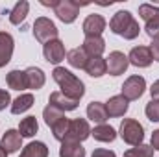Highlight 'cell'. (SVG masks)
Wrapping results in <instances>:
<instances>
[{"label": "cell", "mask_w": 159, "mask_h": 157, "mask_svg": "<svg viewBox=\"0 0 159 157\" xmlns=\"http://www.w3.org/2000/svg\"><path fill=\"white\" fill-rule=\"evenodd\" d=\"M43 56L48 63L52 65H59L63 59H65V44L59 39L48 41L44 46H43Z\"/></svg>", "instance_id": "cell-9"}, {"label": "cell", "mask_w": 159, "mask_h": 157, "mask_svg": "<svg viewBox=\"0 0 159 157\" xmlns=\"http://www.w3.org/2000/svg\"><path fill=\"white\" fill-rule=\"evenodd\" d=\"M78 104L80 102H74V100L67 98L61 91H59V92H52V94H50V100H48V105H52V107H56V109H59V111H63V113L74 111V109L78 107Z\"/></svg>", "instance_id": "cell-15"}, {"label": "cell", "mask_w": 159, "mask_h": 157, "mask_svg": "<svg viewBox=\"0 0 159 157\" xmlns=\"http://www.w3.org/2000/svg\"><path fill=\"white\" fill-rule=\"evenodd\" d=\"M109 28H111V32L113 34H117L120 37H124V39L131 41L135 39L137 35H139V22L133 19V15L129 13V11H117L115 15H113V19L109 20Z\"/></svg>", "instance_id": "cell-2"}, {"label": "cell", "mask_w": 159, "mask_h": 157, "mask_svg": "<svg viewBox=\"0 0 159 157\" xmlns=\"http://www.w3.org/2000/svg\"><path fill=\"white\" fill-rule=\"evenodd\" d=\"M6 81H7L9 89H13V91H24V89H28V81H26V72L24 70H11L6 76Z\"/></svg>", "instance_id": "cell-21"}, {"label": "cell", "mask_w": 159, "mask_h": 157, "mask_svg": "<svg viewBox=\"0 0 159 157\" xmlns=\"http://www.w3.org/2000/svg\"><path fill=\"white\" fill-rule=\"evenodd\" d=\"M41 4H43V6H46V7H52V9H54V7H56V4H57V0H41Z\"/></svg>", "instance_id": "cell-38"}, {"label": "cell", "mask_w": 159, "mask_h": 157, "mask_svg": "<svg viewBox=\"0 0 159 157\" xmlns=\"http://www.w3.org/2000/svg\"><path fill=\"white\" fill-rule=\"evenodd\" d=\"M63 117H65V113L59 111V109H56V107H52V105H46L44 111H43V118H44L46 126H50V128H52L56 122H59Z\"/></svg>", "instance_id": "cell-29"}, {"label": "cell", "mask_w": 159, "mask_h": 157, "mask_svg": "<svg viewBox=\"0 0 159 157\" xmlns=\"http://www.w3.org/2000/svg\"><path fill=\"white\" fill-rule=\"evenodd\" d=\"M89 2H74V0H57V4H56V7H54V13L57 15V19L61 20V22H65V24H70V22H74L76 20V17H78L80 13V7L81 6H87Z\"/></svg>", "instance_id": "cell-5"}, {"label": "cell", "mask_w": 159, "mask_h": 157, "mask_svg": "<svg viewBox=\"0 0 159 157\" xmlns=\"http://www.w3.org/2000/svg\"><path fill=\"white\" fill-rule=\"evenodd\" d=\"M34 35H35V39L39 41V43L46 44L48 41L57 39V28H56V24H54L50 19L39 17V19L34 22Z\"/></svg>", "instance_id": "cell-6"}, {"label": "cell", "mask_w": 159, "mask_h": 157, "mask_svg": "<svg viewBox=\"0 0 159 157\" xmlns=\"http://www.w3.org/2000/svg\"><path fill=\"white\" fill-rule=\"evenodd\" d=\"M69 124H70V120L67 117H63L59 122H56L54 126H52V133H54V139H57V141H65V135H67V131H69Z\"/></svg>", "instance_id": "cell-31"}, {"label": "cell", "mask_w": 159, "mask_h": 157, "mask_svg": "<svg viewBox=\"0 0 159 157\" xmlns=\"http://www.w3.org/2000/svg\"><path fill=\"white\" fill-rule=\"evenodd\" d=\"M0 157H7V154H6V152H4L2 148H0Z\"/></svg>", "instance_id": "cell-39"}, {"label": "cell", "mask_w": 159, "mask_h": 157, "mask_svg": "<svg viewBox=\"0 0 159 157\" xmlns=\"http://www.w3.org/2000/svg\"><path fill=\"white\" fill-rule=\"evenodd\" d=\"M39 129V124H37V118L35 117H26L20 120L19 124V133L20 137H34Z\"/></svg>", "instance_id": "cell-28"}, {"label": "cell", "mask_w": 159, "mask_h": 157, "mask_svg": "<svg viewBox=\"0 0 159 157\" xmlns=\"http://www.w3.org/2000/svg\"><path fill=\"white\" fill-rule=\"evenodd\" d=\"M28 11H30V4H28L26 0L17 2V4H15V7L9 11V20H11V24H20V22L26 19Z\"/></svg>", "instance_id": "cell-25"}, {"label": "cell", "mask_w": 159, "mask_h": 157, "mask_svg": "<svg viewBox=\"0 0 159 157\" xmlns=\"http://www.w3.org/2000/svg\"><path fill=\"white\" fill-rule=\"evenodd\" d=\"M0 148L9 155V154H15L22 148V137L17 129H7L0 141Z\"/></svg>", "instance_id": "cell-13"}, {"label": "cell", "mask_w": 159, "mask_h": 157, "mask_svg": "<svg viewBox=\"0 0 159 157\" xmlns=\"http://www.w3.org/2000/svg\"><path fill=\"white\" fill-rule=\"evenodd\" d=\"M91 135V128L85 118H74L69 124V131L65 135V141L69 142H83Z\"/></svg>", "instance_id": "cell-8"}, {"label": "cell", "mask_w": 159, "mask_h": 157, "mask_svg": "<svg viewBox=\"0 0 159 157\" xmlns=\"http://www.w3.org/2000/svg\"><path fill=\"white\" fill-rule=\"evenodd\" d=\"M128 61L133 67L146 69V67H150V63L154 59H152V54H150V48L148 46H135V48H131V52L128 56Z\"/></svg>", "instance_id": "cell-11"}, {"label": "cell", "mask_w": 159, "mask_h": 157, "mask_svg": "<svg viewBox=\"0 0 159 157\" xmlns=\"http://www.w3.org/2000/svg\"><path fill=\"white\" fill-rule=\"evenodd\" d=\"M91 133H93L94 141H98V142H113V141L117 139L115 128H111V126H107V124H98V126H94V129H91Z\"/></svg>", "instance_id": "cell-20"}, {"label": "cell", "mask_w": 159, "mask_h": 157, "mask_svg": "<svg viewBox=\"0 0 159 157\" xmlns=\"http://www.w3.org/2000/svg\"><path fill=\"white\" fill-rule=\"evenodd\" d=\"M139 15L146 22V34L148 37L156 39L159 37V7L150 4H141L139 6Z\"/></svg>", "instance_id": "cell-4"}, {"label": "cell", "mask_w": 159, "mask_h": 157, "mask_svg": "<svg viewBox=\"0 0 159 157\" xmlns=\"http://www.w3.org/2000/svg\"><path fill=\"white\" fill-rule=\"evenodd\" d=\"M106 63H107V72H109L111 76H120V74H124L126 69H128V65H129L128 56H124L122 52H117V50L109 54V57L106 59Z\"/></svg>", "instance_id": "cell-12"}, {"label": "cell", "mask_w": 159, "mask_h": 157, "mask_svg": "<svg viewBox=\"0 0 159 157\" xmlns=\"http://www.w3.org/2000/svg\"><path fill=\"white\" fill-rule=\"evenodd\" d=\"M52 78H54V81L61 87V92H63L67 98L74 100V102H80L81 96L85 94V85H83V81L80 78H76L70 70L63 69V67H56L54 72H52Z\"/></svg>", "instance_id": "cell-1"}, {"label": "cell", "mask_w": 159, "mask_h": 157, "mask_svg": "<svg viewBox=\"0 0 159 157\" xmlns=\"http://www.w3.org/2000/svg\"><path fill=\"white\" fill-rule=\"evenodd\" d=\"M83 70L93 78H100V76H104L107 72V63H106L104 57H89Z\"/></svg>", "instance_id": "cell-19"}, {"label": "cell", "mask_w": 159, "mask_h": 157, "mask_svg": "<svg viewBox=\"0 0 159 157\" xmlns=\"http://www.w3.org/2000/svg\"><path fill=\"white\" fill-rule=\"evenodd\" d=\"M81 48L87 54V57H102V54L106 50V41L102 37H85Z\"/></svg>", "instance_id": "cell-16"}, {"label": "cell", "mask_w": 159, "mask_h": 157, "mask_svg": "<svg viewBox=\"0 0 159 157\" xmlns=\"http://www.w3.org/2000/svg\"><path fill=\"white\" fill-rule=\"evenodd\" d=\"M59 157H85V148L81 146V142L63 141L59 148Z\"/></svg>", "instance_id": "cell-24"}, {"label": "cell", "mask_w": 159, "mask_h": 157, "mask_svg": "<svg viewBox=\"0 0 159 157\" xmlns=\"http://www.w3.org/2000/svg\"><path fill=\"white\" fill-rule=\"evenodd\" d=\"M148 120L152 122H159V100H150L146 104V109H144Z\"/></svg>", "instance_id": "cell-32"}, {"label": "cell", "mask_w": 159, "mask_h": 157, "mask_svg": "<svg viewBox=\"0 0 159 157\" xmlns=\"http://www.w3.org/2000/svg\"><path fill=\"white\" fill-rule=\"evenodd\" d=\"M81 28H83L85 37H102V32L106 30V19L98 13H93L83 20Z\"/></svg>", "instance_id": "cell-10"}, {"label": "cell", "mask_w": 159, "mask_h": 157, "mask_svg": "<svg viewBox=\"0 0 159 157\" xmlns=\"http://www.w3.org/2000/svg\"><path fill=\"white\" fill-rule=\"evenodd\" d=\"M67 61H69V65L74 67V69H85L89 57H87V54L83 52V48H72V50L67 54Z\"/></svg>", "instance_id": "cell-27"}, {"label": "cell", "mask_w": 159, "mask_h": 157, "mask_svg": "<svg viewBox=\"0 0 159 157\" xmlns=\"http://www.w3.org/2000/svg\"><path fill=\"white\" fill-rule=\"evenodd\" d=\"M91 157H117L115 155V152H111V150H106V148H96L94 152H93V155Z\"/></svg>", "instance_id": "cell-35"}, {"label": "cell", "mask_w": 159, "mask_h": 157, "mask_svg": "<svg viewBox=\"0 0 159 157\" xmlns=\"http://www.w3.org/2000/svg\"><path fill=\"white\" fill-rule=\"evenodd\" d=\"M144 89H146V81H144L143 76H129V78L124 81V85H122V96L128 102L139 100L143 96Z\"/></svg>", "instance_id": "cell-7"}, {"label": "cell", "mask_w": 159, "mask_h": 157, "mask_svg": "<svg viewBox=\"0 0 159 157\" xmlns=\"http://www.w3.org/2000/svg\"><path fill=\"white\" fill-rule=\"evenodd\" d=\"M154 150H159V129H156L152 133V144H150Z\"/></svg>", "instance_id": "cell-37"}, {"label": "cell", "mask_w": 159, "mask_h": 157, "mask_svg": "<svg viewBox=\"0 0 159 157\" xmlns=\"http://www.w3.org/2000/svg\"><path fill=\"white\" fill-rule=\"evenodd\" d=\"M26 72V81H28V89L37 91L44 85V72L41 70L39 67H30L24 70Z\"/></svg>", "instance_id": "cell-22"}, {"label": "cell", "mask_w": 159, "mask_h": 157, "mask_svg": "<svg viewBox=\"0 0 159 157\" xmlns=\"http://www.w3.org/2000/svg\"><path fill=\"white\" fill-rule=\"evenodd\" d=\"M9 104H11V96H9V92L4 91V89H0V111L6 109Z\"/></svg>", "instance_id": "cell-33"}, {"label": "cell", "mask_w": 159, "mask_h": 157, "mask_svg": "<svg viewBox=\"0 0 159 157\" xmlns=\"http://www.w3.org/2000/svg\"><path fill=\"white\" fill-rule=\"evenodd\" d=\"M32 105H34V94H30V92L20 94L19 98H15V100L11 102V113H13V115L26 113Z\"/></svg>", "instance_id": "cell-23"}, {"label": "cell", "mask_w": 159, "mask_h": 157, "mask_svg": "<svg viewBox=\"0 0 159 157\" xmlns=\"http://www.w3.org/2000/svg\"><path fill=\"white\" fill-rule=\"evenodd\" d=\"M150 94H152V100H159V79L152 83V87H150Z\"/></svg>", "instance_id": "cell-36"}, {"label": "cell", "mask_w": 159, "mask_h": 157, "mask_svg": "<svg viewBox=\"0 0 159 157\" xmlns=\"http://www.w3.org/2000/svg\"><path fill=\"white\" fill-rule=\"evenodd\" d=\"M106 111L109 117H124L126 111H128V100L119 94V96H111L107 102H106Z\"/></svg>", "instance_id": "cell-17"}, {"label": "cell", "mask_w": 159, "mask_h": 157, "mask_svg": "<svg viewBox=\"0 0 159 157\" xmlns=\"http://www.w3.org/2000/svg\"><path fill=\"white\" fill-rule=\"evenodd\" d=\"M87 118L91 122H94V124H104L109 118L107 111H106V104H102V102H91L87 105Z\"/></svg>", "instance_id": "cell-18"}, {"label": "cell", "mask_w": 159, "mask_h": 157, "mask_svg": "<svg viewBox=\"0 0 159 157\" xmlns=\"http://www.w3.org/2000/svg\"><path fill=\"white\" fill-rule=\"evenodd\" d=\"M150 54H152V59L154 61H159V37L152 41V44H150Z\"/></svg>", "instance_id": "cell-34"}, {"label": "cell", "mask_w": 159, "mask_h": 157, "mask_svg": "<svg viewBox=\"0 0 159 157\" xmlns=\"http://www.w3.org/2000/svg\"><path fill=\"white\" fill-rule=\"evenodd\" d=\"M20 157H48V148L44 142H30L26 148H22L20 152Z\"/></svg>", "instance_id": "cell-26"}, {"label": "cell", "mask_w": 159, "mask_h": 157, "mask_svg": "<svg viewBox=\"0 0 159 157\" xmlns=\"http://www.w3.org/2000/svg\"><path fill=\"white\" fill-rule=\"evenodd\" d=\"M13 48H15L13 37H11L7 32H0V69L6 67V65L11 61Z\"/></svg>", "instance_id": "cell-14"}, {"label": "cell", "mask_w": 159, "mask_h": 157, "mask_svg": "<svg viewBox=\"0 0 159 157\" xmlns=\"http://www.w3.org/2000/svg\"><path fill=\"white\" fill-rule=\"evenodd\" d=\"M120 137L126 144L139 146L143 144V139H144V128L133 118H124L120 124Z\"/></svg>", "instance_id": "cell-3"}, {"label": "cell", "mask_w": 159, "mask_h": 157, "mask_svg": "<svg viewBox=\"0 0 159 157\" xmlns=\"http://www.w3.org/2000/svg\"><path fill=\"white\" fill-rule=\"evenodd\" d=\"M124 157H154V148L148 144H139L124 152Z\"/></svg>", "instance_id": "cell-30"}]
</instances>
